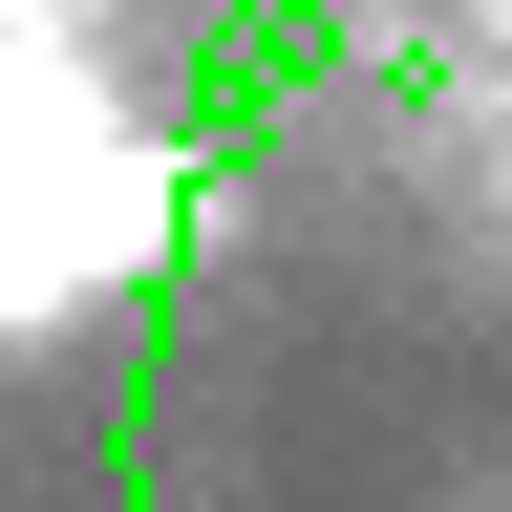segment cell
I'll use <instances>...</instances> for the list:
<instances>
[{
  "label": "cell",
  "instance_id": "6da1fadb",
  "mask_svg": "<svg viewBox=\"0 0 512 512\" xmlns=\"http://www.w3.org/2000/svg\"><path fill=\"white\" fill-rule=\"evenodd\" d=\"M192 214V171L86 86V43H0V320H64L107 278H150Z\"/></svg>",
  "mask_w": 512,
  "mask_h": 512
}]
</instances>
